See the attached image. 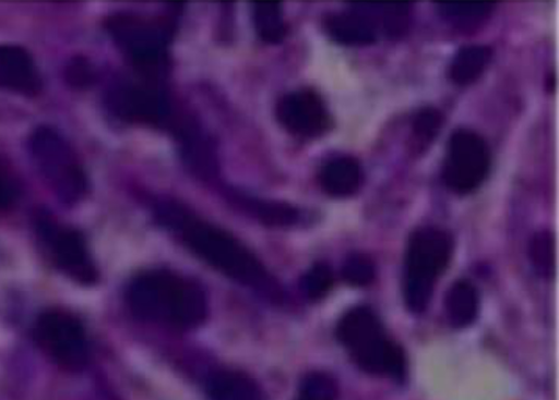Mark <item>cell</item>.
<instances>
[{
	"instance_id": "obj_1",
	"label": "cell",
	"mask_w": 559,
	"mask_h": 400,
	"mask_svg": "<svg viewBox=\"0 0 559 400\" xmlns=\"http://www.w3.org/2000/svg\"><path fill=\"white\" fill-rule=\"evenodd\" d=\"M158 215L164 223L179 232L190 251L223 275L254 289H273V281L263 265L229 233L176 206H164Z\"/></svg>"
},
{
	"instance_id": "obj_2",
	"label": "cell",
	"mask_w": 559,
	"mask_h": 400,
	"mask_svg": "<svg viewBox=\"0 0 559 400\" xmlns=\"http://www.w3.org/2000/svg\"><path fill=\"white\" fill-rule=\"evenodd\" d=\"M128 304L138 318L177 329L200 325L207 311L204 292L195 283L165 270L134 278Z\"/></svg>"
},
{
	"instance_id": "obj_3",
	"label": "cell",
	"mask_w": 559,
	"mask_h": 400,
	"mask_svg": "<svg viewBox=\"0 0 559 400\" xmlns=\"http://www.w3.org/2000/svg\"><path fill=\"white\" fill-rule=\"evenodd\" d=\"M106 27L141 80L159 83L164 78L168 70L167 46L173 33L169 21L119 13L107 20Z\"/></svg>"
},
{
	"instance_id": "obj_4",
	"label": "cell",
	"mask_w": 559,
	"mask_h": 400,
	"mask_svg": "<svg viewBox=\"0 0 559 400\" xmlns=\"http://www.w3.org/2000/svg\"><path fill=\"white\" fill-rule=\"evenodd\" d=\"M453 253V239L445 230L423 227L409 238L405 256L404 300L413 313L428 306L436 280Z\"/></svg>"
},
{
	"instance_id": "obj_5",
	"label": "cell",
	"mask_w": 559,
	"mask_h": 400,
	"mask_svg": "<svg viewBox=\"0 0 559 400\" xmlns=\"http://www.w3.org/2000/svg\"><path fill=\"white\" fill-rule=\"evenodd\" d=\"M35 166L55 194L64 203H75L86 191V177L68 142L49 128L37 129L31 137Z\"/></svg>"
},
{
	"instance_id": "obj_6",
	"label": "cell",
	"mask_w": 559,
	"mask_h": 400,
	"mask_svg": "<svg viewBox=\"0 0 559 400\" xmlns=\"http://www.w3.org/2000/svg\"><path fill=\"white\" fill-rule=\"evenodd\" d=\"M35 340L40 349L58 365L67 369H80L88 356V348L82 324L64 311H46L35 323Z\"/></svg>"
},
{
	"instance_id": "obj_7",
	"label": "cell",
	"mask_w": 559,
	"mask_h": 400,
	"mask_svg": "<svg viewBox=\"0 0 559 400\" xmlns=\"http://www.w3.org/2000/svg\"><path fill=\"white\" fill-rule=\"evenodd\" d=\"M106 105L117 118L168 126L173 120V107L159 83L141 80L138 83H120L106 95Z\"/></svg>"
},
{
	"instance_id": "obj_8",
	"label": "cell",
	"mask_w": 559,
	"mask_h": 400,
	"mask_svg": "<svg viewBox=\"0 0 559 400\" xmlns=\"http://www.w3.org/2000/svg\"><path fill=\"white\" fill-rule=\"evenodd\" d=\"M489 166V148L481 136L468 130L452 134L442 170L443 181L451 191L473 192L485 180Z\"/></svg>"
},
{
	"instance_id": "obj_9",
	"label": "cell",
	"mask_w": 559,
	"mask_h": 400,
	"mask_svg": "<svg viewBox=\"0 0 559 400\" xmlns=\"http://www.w3.org/2000/svg\"><path fill=\"white\" fill-rule=\"evenodd\" d=\"M38 232L53 263L64 275L84 284L96 281L97 270L81 233L46 218L38 221Z\"/></svg>"
},
{
	"instance_id": "obj_10",
	"label": "cell",
	"mask_w": 559,
	"mask_h": 400,
	"mask_svg": "<svg viewBox=\"0 0 559 400\" xmlns=\"http://www.w3.org/2000/svg\"><path fill=\"white\" fill-rule=\"evenodd\" d=\"M276 118L284 129L301 137H317L330 126V116L321 97L309 89L283 96L276 105Z\"/></svg>"
},
{
	"instance_id": "obj_11",
	"label": "cell",
	"mask_w": 559,
	"mask_h": 400,
	"mask_svg": "<svg viewBox=\"0 0 559 400\" xmlns=\"http://www.w3.org/2000/svg\"><path fill=\"white\" fill-rule=\"evenodd\" d=\"M41 86L31 54L14 45H0V87L24 95H35Z\"/></svg>"
},
{
	"instance_id": "obj_12",
	"label": "cell",
	"mask_w": 559,
	"mask_h": 400,
	"mask_svg": "<svg viewBox=\"0 0 559 400\" xmlns=\"http://www.w3.org/2000/svg\"><path fill=\"white\" fill-rule=\"evenodd\" d=\"M356 364L366 373L400 378L405 371L402 349L385 335L350 352Z\"/></svg>"
},
{
	"instance_id": "obj_13",
	"label": "cell",
	"mask_w": 559,
	"mask_h": 400,
	"mask_svg": "<svg viewBox=\"0 0 559 400\" xmlns=\"http://www.w3.org/2000/svg\"><path fill=\"white\" fill-rule=\"evenodd\" d=\"M324 27L334 41L347 46L372 44L378 35L373 20L358 3L356 8L328 16Z\"/></svg>"
},
{
	"instance_id": "obj_14",
	"label": "cell",
	"mask_w": 559,
	"mask_h": 400,
	"mask_svg": "<svg viewBox=\"0 0 559 400\" xmlns=\"http://www.w3.org/2000/svg\"><path fill=\"white\" fill-rule=\"evenodd\" d=\"M383 335L379 318L366 306L347 311L336 327V336L349 353Z\"/></svg>"
},
{
	"instance_id": "obj_15",
	"label": "cell",
	"mask_w": 559,
	"mask_h": 400,
	"mask_svg": "<svg viewBox=\"0 0 559 400\" xmlns=\"http://www.w3.org/2000/svg\"><path fill=\"white\" fill-rule=\"evenodd\" d=\"M323 191L334 197L355 194L364 182V171L357 159L349 156L329 160L319 174Z\"/></svg>"
},
{
	"instance_id": "obj_16",
	"label": "cell",
	"mask_w": 559,
	"mask_h": 400,
	"mask_svg": "<svg viewBox=\"0 0 559 400\" xmlns=\"http://www.w3.org/2000/svg\"><path fill=\"white\" fill-rule=\"evenodd\" d=\"M478 305L477 290L469 281L462 279L453 282L444 299L448 322L455 328L469 326L477 316Z\"/></svg>"
},
{
	"instance_id": "obj_17",
	"label": "cell",
	"mask_w": 559,
	"mask_h": 400,
	"mask_svg": "<svg viewBox=\"0 0 559 400\" xmlns=\"http://www.w3.org/2000/svg\"><path fill=\"white\" fill-rule=\"evenodd\" d=\"M207 393L211 400H262L251 379L230 371L215 373L207 381Z\"/></svg>"
},
{
	"instance_id": "obj_18",
	"label": "cell",
	"mask_w": 559,
	"mask_h": 400,
	"mask_svg": "<svg viewBox=\"0 0 559 400\" xmlns=\"http://www.w3.org/2000/svg\"><path fill=\"white\" fill-rule=\"evenodd\" d=\"M491 58V49L484 45L463 47L454 57L450 76L457 85H467L476 81Z\"/></svg>"
},
{
	"instance_id": "obj_19",
	"label": "cell",
	"mask_w": 559,
	"mask_h": 400,
	"mask_svg": "<svg viewBox=\"0 0 559 400\" xmlns=\"http://www.w3.org/2000/svg\"><path fill=\"white\" fill-rule=\"evenodd\" d=\"M373 20L377 28L391 38L401 37L406 33L411 21V9L408 3H358Z\"/></svg>"
},
{
	"instance_id": "obj_20",
	"label": "cell",
	"mask_w": 559,
	"mask_h": 400,
	"mask_svg": "<svg viewBox=\"0 0 559 400\" xmlns=\"http://www.w3.org/2000/svg\"><path fill=\"white\" fill-rule=\"evenodd\" d=\"M253 25L258 36L265 43H280L286 34V23L278 2H254Z\"/></svg>"
},
{
	"instance_id": "obj_21",
	"label": "cell",
	"mask_w": 559,
	"mask_h": 400,
	"mask_svg": "<svg viewBox=\"0 0 559 400\" xmlns=\"http://www.w3.org/2000/svg\"><path fill=\"white\" fill-rule=\"evenodd\" d=\"M440 14L453 26L461 29H472L481 24L492 10L491 2L438 3Z\"/></svg>"
},
{
	"instance_id": "obj_22",
	"label": "cell",
	"mask_w": 559,
	"mask_h": 400,
	"mask_svg": "<svg viewBox=\"0 0 559 400\" xmlns=\"http://www.w3.org/2000/svg\"><path fill=\"white\" fill-rule=\"evenodd\" d=\"M528 255L535 271L543 278L550 279L556 274V239L551 231L536 232L528 245Z\"/></svg>"
},
{
	"instance_id": "obj_23",
	"label": "cell",
	"mask_w": 559,
	"mask_h": 400,
	"mask_svg": "<svg viewBox=\"0 0 559 400\" xmlns=\"http://www.w3.org/2000/svg\"><path fill=\"white\" fill-rule=\"evenodd\" d=\"M337 385L325 373H311L302 381L297 400H336Z\"/></svg>"
},
{
	"instance_id": "obj_24",
	"label": "cell",
	"mask_w": 559,
	"mask_h": 400,
	"mask_svg": "<svg viewBox=\"0 0 559 400\" xmlns=\"http://www.w3.org/2000/svg\"><path fill=\"white\" fill-rule=\"evenodd\" d=\"M376 275L374 264L370 257L361 253L350 254L343 264V279L350 286L369 284Z\"/></svg>"
},
{
	"instance_id": "obj_25",
	"label": "cell",
	"mask_w": 559,
	"mask_h": 400,
	"mask_svg": "<svg viewBox=\"0 0 559 400\" xmlns=\"http://www.w3.org/2000/svg\"><path fill=\"white\" fill-rule=\"evenodd\" d=\"M333 283V274L331 268L318 263L313 265L302 277L301 287L305 294L311 300L321 299Z\"/></svg>"
},
{
	"instance_id": "obj_26",
	"label": "cell",
	"mask_w": 559,
	"mask_h": 400,
	"mask_svg": "<svg viewBox=\"0 0 559 400\" xmlns=\"http://www.w3.org/2000/svg\"><path fill=\"white\" fill-rule=\"evenodd\" d=\"M247 205L254 215L267 223L289 225L298 217L295 208L284 204L249 201Z\"/></svg>"
},
{
	"instance_id": "obj_27",
	"label": "cell",
	"mask_w": 559,
	"mask_h": 400,
	"mask_svg": "<svg viewBox=\"0 0 559 400\" xmlns=\"http://www.w3.org/2000/svg\"><path fill=\"white\" fill-rule=\"evenodd\" d=\"M442 124V114L435 108H425L418 112L414 120V134L421 143H429L435 138Z\"/></svg>"
},
{
	"instance_id": "obj_28",
	"label": "cell",
	"mask_w": 559,
	"mask_h": 400,
	"mask_svg": "<svg viewBox=\"0 0 559 400\" xmlns=\"http://www.w3.org/2000/svg\"><path fill=\"white\" fill-rule=\"evenodd\" d=\"M16 198V187L12 180L0 171V210L8 208Z\"/></svg>"
},
{
	"instance_id": "obj_29",
	"label": "cell",
	"mask_w": 559,
	"mask_h": 400,
	"mask_svg": "<svg viewBox=\"0 0 559 400\" xmlns=\"http://www.w3.org/2000/svg\"><path fill=\"white\" fill-rule=\"evenodd\" d=\"M69 76L72 83L75 84H83L86 82L90 77L88 69L85 63L83 62H74L69 69Z\"/></svg>"
}]
</instances>
